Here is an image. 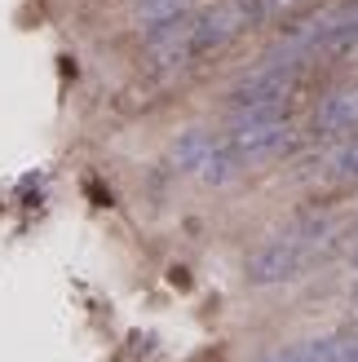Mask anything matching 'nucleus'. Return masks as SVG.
<instances>
[{
    "mask_svg": "<svg viewBox=\"0 0 358 362\" xmlns=\"http://www.w3.org/2000/svg\"><path fill=\"white\" fill-rule=\"evenodd\" d=\"M328 230H332L328 216H301L288 234L261 243L253 257H248V283L253 287H275V283L296 279L301 269L310 265V252L328 239Z\"/></svg>",
    "mask_w": 358,
    "mask_h": 362,
    "instance_id": "obj_1",
    "label": "nucleus"
},
{
    "mask_svg": "<svg viewBox=\"0 0 358 362\" xmlns=\"http://www.w3.org/2000/svg\"><path fill=\"white\" fill-rule=\"evenodd\" d=\"M296 76H301V62H292V58H270L265 66H257L253 76H243L226 93V115L235 119V124L288 115V98H292Z\"/></svg>",
    "mask_w": 358,
    "mask_h": 362,
    "instance_id": "obj_2",
    "label": "nucleus"
},
{
    "mask_svg": "<svg viewBox=\"0 0 358 362\" xmlns=\"http://www.w3.org/2000/svg\"><path fill=\"white\" fill-rule=\"evenodd\" d=\"M239 27H248L239 0H235V5H212V9H204V13H195V18H190V31H186V62L217 53L221 45H230V40L239 35Z\"/></svg>",
    "mask_w": 358,
    "mask_h": 362,
    "instance_id": "obj_3",
    "label": "nucleus"
},
{
    "mask_svg": "<svg viewBox=\"0 0 358 362\" xmlns=\"http://www.w3.org/2000/svg\"><path fill=\"white\" fill-rule=\"evenodd\" d=\"M226 146L235 151L243 164H257V159H270V155H279V151L292 146V124H288V115L235 124V133L226 137Z\"/></svg>",
    "mask_w": 358,
    "mask_h": 362,
    "instance_id": "obj_4",
    "label": "nucleus"
},
{
    "mask_svg": "<svg viewBox=\"0 0 358 362\" xmlns=\"http://www.w3.org/2000/svg\"><path fill=\"white\" fill-rule=\"evenodd\" d=\"M310 133L318 141H345L350 133H358V88H345V93H332L318 102Z\"/></svg>",
    "mask_w": 358,
    "mask_h": 362,
    "instance_id": "obj_5",
    "label": "nucleus"
},
{
    "mask_svg": "<svg viewBox=\"0 0 358 362\" xmlns=\"http://www.w3.org/2000/svg\"><path fill=\"white\" fill-rule=\"evenodd\" d=\"M217 151V137L204 133V129H186L182 137L173 141V151H168V164L177 173H200L208 164V155Z\"/></svg>",
    "mask_w": 358,
    "mask_h": 362,
    "instance_id": "obj_6",
    "label": "nucleus"
},
{
    "mask_svg": "<svg viewBox=\"0 0 358 362\" xmlns=\"http://www.w3.org/2000/svg\"><path fill=\"white\" fill-rule=\"evenodd\" d=\"M261 362H332V336L301 340V345H283L275 354H265Z\"/></svg>",
    "mask_w": 358,
    "mask_h": 362,
    "instance_id": "obj_7",
    "label": "nucleus"
},
{
    "mask_svg": "<svg viewBox=\"0 0 358 362\" xmlns=\"http://www.w3.org/2000/svg\"><path fill=\"white\" fill-rule=\"evenodd\" d=\"M328 177H336V181H358V137H350L345 146L328 159Z\"/></svg>",
    "mask_w": 358,
    "mask_h": 362,
    "instance_id": "obj_8",
    "label": "nucleus"
},
{
    "mask_svg": "<svg viewBox=\"0 0 358 362\" xmlns=\"http://www.w3.org/2000/svg\"><path fill=\"white\" fill-rule=\"evenodd\" d=\"M186 0H137V18L142 23H155V18H168V13H182Z\"/></svg>",
    "mask_w": 358,
    "mask_h": 362,
    "instance_id": "obj_9",
    "label": "nucleus"
},
{
    "mask_svg": "<svg viewBox=\"0 0 358 362\" xmlns=\"http://www.w3.org/2000/svg\"><path fill=\"white\" fill-rule=\"evenodd\" d=\"M332 362H358V336H332Z\"/></svg>",
    "mask_w": 358,
    "mask_h": 362,
    "instance_id": "obj_10",
    "label": "nucleus"
},
{
    "mask_svg": "<svg viewBox=\"0 0 358 362\" xmlns=\"http://www.w3.org/2000/svg\"><path fill=\"white\" fill-rule=\"evenodd\" d=\"M350 261H354V265H358V252H354V257H350Z\"/></svg>",
    "mask_w": 358,
    "mask_h": 362,
    "instance_id": "obj_11",
    "label": "nucleus"
}]
</instances>
